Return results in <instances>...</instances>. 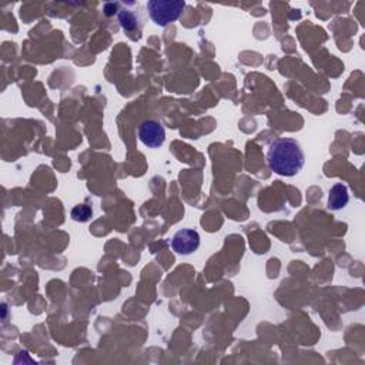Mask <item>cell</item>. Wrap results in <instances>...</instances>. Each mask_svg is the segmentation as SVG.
<instances>
[{"mask_svg":"<svg viewBox=\"0 0 365 365\" xmlns=\"http://www.w3.org/2000/svg\"><path fill=\"white\" fill-rule=\"evenodd\" d=\"M268 167L279 175L293 177L301 171L305 163V156L301 145L294 139L274 140L267 152Z\"/></svg>","mask_w":365,"mask_h":365,"instance_id":"6da1fadb","label":"cell"},{"mask_svg":"<svg viewBox=\"0 0 365 365\" xmlns=\"http://www.w3.org/2000/svg\"><path fill=\"white\" fill-rule=\"evenodd\" d=\"M186 8L185 0H150L147 11L157 26H167L175 22Z\"/></svg>","mask_w":365,"mask_h":365,"instance_id":"7a4b0ae2","label":"cell"},{"mask_svg":"<svg viewBox=\"0 0 365 365\" xmlns=\"http://www.w3.org/2000/svg\"><path fill=\"white\" fill-rule=\"evenodd\" d=\"M139 139L149 149H159L166 140V130L163 123L157 120H146L139 127Z\"/></svg>","mask_w":365,"mask_h":365,"instance_id":"3957f363","label":"cell"},{"mask_svg":"<svg viewBox=\"0 0 365 365\" xmlns=\"http://www.w3.org/2000/svg\"><path fill=\"white\" fill-rule=\"evenodd\" d=\"M200 247V236L193 228H182L171 240V248L181 255H190Z\"/></svg>","mask_w":365,"mask_h":365,"instance_id":"277c9868","label":"cell"},{"mask_svg":"<svg viewBox=\"0 0 365 365\" xmlns=\"http://www.w3.org/2000/svg\"><path fill=\"white\" fill-rule=\"evenodd\" d=\"M131 5H126V8L119 11V22L123 27V30L130 36V39L135 40L140 37L142 32V18L140 13L131 9Z\"/></svg>","mask_w":365,"mask_h":365,"instance_id":"5b68a950","label":"cell"},{"mask_svg":"<svg viewBox=\"0 0 365 365\" xmlns=\"http://www.w3.org/2000/svg\"><path fill=\"white\" fill-rule=\"evenodd\" d=\"M350 201L348 196V187L344 185H334L330 190V197H328V208L333 211L343 210Z\"/></svg>","mask_w":365,"mask_h":365,"instance_id":"8992f818","label":"cell"},{"mask_svg":"<svg viewBox=\"0 0 365 365\" xmlns=\"http://www.w3.org/2000/svg\"><path fill=\"white\" fill-rule=\"evenodd\" d=\"M93 215V210L87 204H79L72 210V218L79 223H86Z\"/></svg>","mask_w":365,"mask_h":365,"instance_id":"52a82bcc","label":"cell"}]
</instances>
